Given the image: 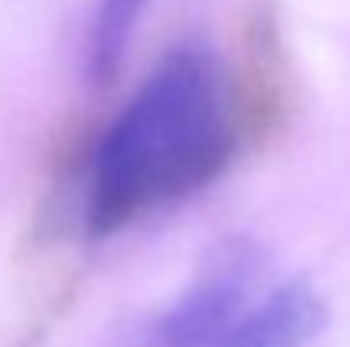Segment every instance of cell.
<instances>
[{"mask_svg":"<svg viewBox=\"0 0 350 347\" xmlns=\"http://www.w3.org/2000/svg\"><path fill=\"white\" fill-rule=\"evenodd\" d=\"M323 320L327 310L306 283H275L218 347H306L323 331Z\"/></svg>","mask_w":350,"mask_h":347,"instance_id":"3","label":"cell"},{"mask_svg":"<svg viewBox=\"0 0 350 347\" xmlns=\"http://www.w3.org/2000/svg\"><path fill=\"white\" fill-rule=\"evenodd\" d=\"M238 153V99L225 62L204 44L167 51L99 133L82 218L113 238L211 188Z\"/></svg>","mask_w":350,"mask_h":347,"instance_id":"1","label":"cell"},{"mask_svg":"<svg viewBox=\"0 0 350 347\" xmlns=\"http://www.w3.org/2000/svg\"><path fill=\"white\" fill-rule=\"evenodd\" d=\"M262 283L265 259L255 245H218L184 293L150 320L143 347H218L265 293Z\"/></svg>","mask_w":350,"mask_h":347,"instance_id":"2","label":"cell"},{"mask_svg":"<svg viewBox=\"0 0 350 347\" xmlns=\"http://www.w3.org/2000/svg\"><path fill=\"white\" fill-rule=\"evenodd\" d=\"M150 0H103L96 7L92 27H89V44H85V62L92 79H106L116 72L122 62Z\"/></svg>","mask_w":350,"mask_h":347,"instance_id":"4","label":"cell"}]
</instances>
